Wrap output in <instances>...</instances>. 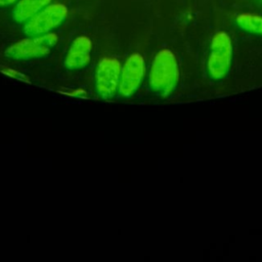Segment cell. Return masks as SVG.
<instances>
[{
	"label": "cell",
	"mask_w": 262,
	"mask_h": 262,
	"mask_svg": "<svg viewBox=\"0 0 262 262\" xmlns=\"http://www.w3.org/2000/svg\"><path fill=\"white\" fill-rule=\"evenodd\" d=\"M179 78V70L174 53L169 49H163L155 56L149 71V87L160 96L169 95L176 87Z\"/></svg>",
	"instance_id": "1"
},
{
	"label": "cell",
	"mask_w": 262,
	"mask_h": 262,
	"mask_svg": "<svg viewBox=\"0 0 262 262\" xmlns=\"http://www.w3.org/2000/svg\"><path fill=\"white\" fill-rule=\"evenodd\" d=\"M58 41L57 35L49 33L25 38L10 45L4 52L12 60H32L47 56Z\"/></svg>",
	"instance_id": "2"
},
{
	"label": "cell",
	"mask_w": 262,
	"mask_h": 262,
	"mask_svg": "<svg viewBox=\"0 0 262 262\" xmlns=\"http://www.w3.org/2000/svg\"><path fill=\"white\" fill-rule=\"evenodd\" d=\"M67 16L68 8L63 4H49L24 24L23 32L28 37L52 33L66 20Z\"/></svg>",
	"instance_id": "3"
},
{
	"label": "cell",
	"mask_w": 262,
	"mask_h": 262,
	"mask_svg": "<svg viewBox=\"0 0 262 262\" xmlns=\"http://www.w3.org/2000/svg\"><path fill=\"white\" fill-rule=\"evenodd\" d=\"M232 43L225 32H218L212 39L207 70L211 79H223L231 64Z\"/></svg>",
	"instance_id": "4"
},
{
	"label": "cell",
	"mask_w": 262,
	"mask_h": 262,
	"mask_svg": "<svg viewBox=\"0 0 262 262\" xmlns=\"http://www.w3.org/2000/svg\"><path fill=\"white\" fill-rule=\"evenodd\" d=\"M121 63L117 58L103 57L97 63L94 73L95 91L102 99L113 98L119 88Z\"/></svg>",
	"instance_id": "5"
},
{
	"label": "cell",
	"mask_w": 262,
	"mask_h": 262,
	"mask_svg": "<svg viewBox=\"0 0 262 262\" xmlns=\"http://www.w3.org/2000/svg\"><path fill=\"white\" fill-rule=\"evenodd\" d=\"M145 73L143 57L139 53L131 54L121 69L118 92L123 97L132 96L139 88Z\"/></svg>",
	"instance_id": "6"
},
{
	"label": "cell",
	"mask_w": 262,
	"mask_h": 262,
	"mask_svg": "<svg viewBox=\"0 0 262 262\" xmlns=\"http://www.w3.org/2000/svg\"><path fill=\"white\" fill-rule=\"evenodd\" d=\"M92 42L86 36H79L72 42L64 58V68L70 71L85 69L91 58Z\"/></svg>",
	"instance_id": "7"
},
{
	"label": "cell",
	"mask_w": 262,
	"mask_h": 262,
	"mask_svg": "<svg viewBox=\"0 0 262 262\" xmlns=\"http://www.w3.org/2000/svg\"><path fill=\"white\" fill-rule=\"evenodd\" d=\"M52 0H18L14 5L11 16L17 24H25L44 7L49 5Z\"/></svg>",
	"instance_id": "8"
},
{
	"label": "cell",
	"mask_w": 262,
	"mask_h": 262,
	"mask_svg": "<svg viewBox=\"0 0 262 262\" xmlns=\"http://www.w3.org/2000/svg\"><path fill=\"white\" fill-rule=\"evenodd\" d=\"M236 25L246 32L262 36V16L242 13L236 17Z\"/></svg>",
	"instance_id": "9"
},
{
	"label": "cell",
	"mask_w": 262,
	"mask_h": 262,
	"mask_svg": "<svg viewBox=\"0 0 262 262\" xmlns=\"http://www.w3.org/2000/svg\"><path fill=\"white\" fill-rule=\"evenodd\" d=\"M1 72L8 76V77H11L13 79H16L18 81H21V82H26V83H30V79L28 76H26L25 74H23L21 72L19 71H16V70H13V69H9V68H4V69H1Z\"/></svg>",
	"instance_id": "10"
},
{
	"label": "cell",
	"mask_w": 262,
	"mask_h": 262,
	"mask_svg": "<svg viewBox=\"0 0 262 262\" xmlns=\"http://www.w3.org/2000/svg\"><path fill=\"white\" fill-rule=\"evenodd\" d=\"M63 94L70 95V96H76V97H83L86 96V91L84 89H72L71 91L62 92Z\"/></svg>",
	"instance_id": "11"
},
{
	"label": "cell",
	"mask_w": 262,
	"mask_h": 262,
	"mask_svg": "<svg viewBox=\"0 0 262 262\" xmlns=\"http://www.w3.org/2000/svg\"><path fill=\"white\" fill-rule=\"evenodd\" d=\"M18 0H0V7H6L16 3Z\"/></svg>",
	"instance_id": "12"
}]
</instances>
